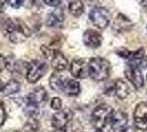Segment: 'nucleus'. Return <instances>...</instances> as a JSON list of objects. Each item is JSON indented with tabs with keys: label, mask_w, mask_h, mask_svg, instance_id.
Instances as JSON below:
<instances>
[{
	"label": "nucleus",
	"mask_w": 147,
	"mask_h": 132,
	"mask_svg": "<svg viewBox=\"0 0 147 132\" xmlns=\"http://www.w3.org/2000/svg\"><path fill=\"white\" fill-rule=\"evenodd\" d=\"M48 66L40 59H33L27 66V79L31 84L37 83L47 72Z\"/></svg>",
	"instance_id": "6"
},
{
	"label": "nucleus",
	"mask_w": 147,
	"mask_h": 132,
	"mask_svg": "<svg viewBox=\"0 0 147 132\" xmlns=\"http://www.w3.org/2000/svg\"><path fill=\"white\" fill-rule=\"evenodd\" d=\"M1 29L3 33L9 37L11 42H20L24 37L30 35V30L28 27L21 21L7 19L1 25Z\"/></svg>",
	"instance_id": "1"
},
{
	"label": "nucleus",
	"mask_w": 147,
	"mask_h": 132,
	"mask_svg": "<svg viewBox=\"0 0 147 132\" xmlns=\"http://www.w3.org/2000/svg\"><path fill=\"white\" fill-rule=\"evenodd\" d=\"M102 35L100 32L88 29L83 34V42L90 49H97L102 44Z\"/></svg>",
	"instance_id": "13"
},
{
	"label": "nucleus",
	"mask_w": 147,
	"mask_h": 132,
	"mask_svg": "<svg viewBox=\"0 0 147 132\" xmlns=\"http://www.w3.org/2000/svg\"><path fill=\"white\" fill-rule=\"evenodd\" d=\"M125 76L128 79V81L132 84L136 89H140L144 85V78L140 72V67L136 65L135 63L129 62V64H127L125 69Z\"/></svg>",
	"instance_id": "8"
},
{
	"label": "nucleus",
	"mask_w": 147,
	"mask_h": 132,
	"mask_svg": "<svg viewBox=\"0 0 147 132\" xmlns=\"http://www.w3.org/2000/svg\"><path fill=\"white\" fill-rule=\"evenodd\" d=\"M69 11L74 17H80L84 12V5L82 0H69Z\"/></svg>",
	"instance_id": "18"
},
{
	"label": "nucleus",
	"mask_w": 147,
	"mask_h": 132,
	"mask_svg": "<svg viewBox=\"0 0 147 132\" xmlns=\"http://www.w3.org/2000/svg\"><path fill=\"white\" fill-rule=\"evenodd\" d=\"M111 65L109 61L102 57H93L88 62V75L96 81H103L109 78Z\"/></svg>",
	"instance_id": "2"
},
{
	"label": "nucleus",
	"mask_w": 147,
	"mask_h": 132,
	"mask_svg": "<svg viewBox=\"0 0 147 132\" xmlns=\"http://www.w3.org/2000/svg\"><path fill=\"white\" fill-rule=\"evenodd\" d=\"M109 125H110L111 132H124L127 125V116L123 111H114L112 112L110 119H109Z\"/></svg>",
	"instance_id": "9"
},
{
	"label": "nucleus",
	"mask_w": 147,
	"mask_h": 132,
	"mask_svg": "<svg viewBox=\"0 0 147 132\" xmlns=\"http://www.w3.org/2000/svg\"><path fill=\"white\" fill-rule=\"evenodd\" d=\"M129 24H131V21H128L127 19H124V21H119V19H116L115 22H114V25L115 27H117L119 25V28H117L116 30H127L128 29V27H129Z\"/></svg>",
	"instance_id": "21"
},
{
	"label": "nucleus",
	"mask_w": 147,
	"mask_h": 132,
	"mask_svg": "<svg viewBox=\"0 0 147 132\" xmlns=\"http://www.w3.org/2000/svg\"><path fill=\"white\" fill-rule=\"evenodd\" d=\"M73 118V113L70 109L59 110L51 120V125L55 129V130H60V129H65L66 125H69V122L72 120Z\"/></svg>",
	"instance_id": "11"
},
{
	"label": "nucleus",
	"mask_w": 147,
	"mask_h": 132,
	"mask_svg": "<svg viewBox=\"0 0 147 132\" xmlns=\"http://www.w3.org/2000/svg\"><path fill=\"white\" fill-rule=\"evenodd\" d=\"M28 132H38L40 130V122L36 117H31L24 125Z\"/></svg>",
	"instance_id": "20"
},
{
	"label": "nucleus",
	"mask_w": 147,
	"mask_h": 132,
	"mask_svg": "<svg viewBox=\"0 0 147 132\" xmlns=\"http://www.w3.org/2000/svg\"><path fill=\"white\" fill-rule=\"evenodd\" d=\"M90 20L98 29H105L111 22L110 12L103 7H95L90 11Z\"/></svg>",
	"instance_id": "7"
},
{
	"label": "nucleus",
	"mask_w": 147,
	"mask_h": 132,
	"mask_svg": "<svg viewBox=\"0 0 147 132\" xmlns=\"http://www.w3.org/2000/svg\"><path fill=\"white\" fill-rule=\"evenodd\" d=\"M70 72L75 78H85L88 75V65L82 59H75L71 63Z\"/></svg>",
	"instance_id": "12"
},
{
	"label": "nucleus",
	"mask_w": 147,
	"mask_h": 132,
	"mask_svg": "<svg viewBox=\"0 0 147 132\" xmlns=\"http://www.w3.org/2000/svg\"><path fill=\"white\" fill-rule=\"evenodd\" d=\"M19 90H20V84L17 81H15V79H11L5 85V87H3L1 93L6 96H10L13 95V94H17Z\"/></svg>",
	"instance_id": "19"
},
{
	"label": "nucleus",
	"mask_w": 147,
	"mask_h": 132,
	"mask_svg": "<svg viewBox=\"0 0 147 132\" xmlns=\"http://www.w3.org/2000/svg\"><path fill=\"white\" fill-rule=\"evenodd\" d=\"M113 109L109 105H100L92 112V123L96 129H102L107 125Z\"/></svg>",
	"instance_id": "5"
},
{
	"label": "nucleus",
	"mask_w": 147,
	"mask_h": 132,
	"mask_svg": "<svg viewBox=\"0 0 147 132\" xmlns=\"http://www.w3.org/2000/svg\"><path fill=\"white\" fill-rule=\"evenodd\" d=\"M42 1L50 7H58L61 3V0H42Z\"/></svg>",
	"instance_id": "25"
},
{
	"label": "nucleus",
	"mask_w": 147,
	"mask_h": 132,
	"mask_svg": "<svg viewBox=\"0 0 147 132\" xmlns=\"http://www.w3.org/2000/svg\"><path fill=\"white\" fill-rule=\"evenodd\" d=\"M16 132H20V131H16Z\"/></svg>",
	"instance_id": "32"
},
{
	"label": "nucleus",
	"mask_w": 147,
	"mask_h": 132,
	"mask_svg": "<svg viewBox=\"0 0 147 132\" xmlns=\"http://www.w3.org/2000/svg\"><path fill=\"white\" fill-rule=\"evenodd\" d=\"M80 84L74 79H65L64 81V87H63V93L67 96H78L80 94Z\"/></svg>",
	"instance_id": "16"
},
{
	"label": "nucleus",
	"mask_w": 147,
	"mask_h": 132,
	"mask_svg": "<svg viewBox=\"0 0 147 132\" xmlns=\"http://www.w3.org/2000/svg\"><path fill=\"white\" fill-rule=\"evenodd\" d=\"M23 1L24 0H8V3L10 5V7L18 9V8H20L23 5Z\"/></svg>",
	"instance_id": "24"
},
{
	"label": "nucleus",
	"mask_w": 147,
	"mask_h": 132,
	"mask_svg": "<svg viewBox=\"0 0 147 132\" xmlns=\"http://www.w3.org/2000/svg\"><path fill=\"white\" fill-rule=\"evenodd\" d=\"M50 106H51V108L53 110L59 111V110H61V108H62V100L60 99L59 97H54V98L51 100Z\"/></svg>",
	"instance_id": "22"
},
{
	"label": "nucleus",
	"mask_w": 147,
	"mask_h": 132,
	"mask_svg": "<svg viewBox=\"0 0 147 132\" xmlns=\"http://www.w3.org/2000/svg\"><path fill=\"white\" fill-rule=\"evenodd\" d=\"M6 66H7V61H6V59L0 54V73L5 69Z\"/></svg>",
	"instance_id": "26"
},
{
	"label": "nucleus",
	"mask_w": 147,
	"mask_h": 132,
	"mask_svg": "<svg viewBox=\"0 0 147 132\" xmlns=\"http://www.w3.org/2000/svg\"><path fill=\"white\" fill-rule=\"evenodd\" d=\"M47 101V93L44 88L38 87L33 91H31L27 97V105L28 110H30V116L36 117V115L39 113V107L44 105Z\"/></svg>",
	"instance_id": "4"
},
{
	"label": "nucleus",
	"mask_w": 147,
	"mask_h": 132,
	"mask_svg": "<svg viewBox=\"0 0 147 132\" xmlns=\"http://www.w3.org/2000/svg\"><path fill=\"white\" fill-rule=\"evenodd\" d=\"M5 3H6V0H0V13H1V12H2V10H3Z\"/></svg>",
	"instance_id": "27"
},
{
	"label": "nucleus",
	"mask_w": 147,
	"mask_h": 132,
	"mask_svg": "<svg viewBox=\"0 0 147 132\" xmlns=\"http://www.w3.org/2000/svg\"><path fill=\"white\" fill-rule=\"evenodd\" d=\"M134 125L137 130H147V103H140L134 111Z\"/></svg>",
	"instance_id": "10"
},
{
	"label": "nucleus",
	"mask_w": 147,
	"mask_h": 132,
	"mask_svg": "<svg viewBox=\"0 0 147 132\" xmlns=\"http://www.w3.org/2000/svg\"><path fill=\"white\" fill-rule=\"evenodd\" d=\"M54 132H67L65 129H60V130H55Z\"/></svg>",
	"instance_id": "30"
},
{
	"label": "nucleus",
	"mask_w": 147,
	"mask_h": 132,
	"mask_svg": "<svg viewBox=\"0 0 147 132\" xmlns=\"http://www.w3.org/2000/svg\"><path fill=\"white\" fill-rule=\"evenodd\" d=\"M41 53L48 61H50L51 66L55 71L62 72L67 67L69 62H67L66 57L61 52L57 51V50H54L52 47H49V46L42 45L41 46Z\"/></svg>",
	"instance_id": "3"
},
{
	"label": "nucleus",
	"mask_w": 147,
	"mask_h": 132,
	"mask_svg": "<svg viewBox=\"0 0 147 132\" xmlns=\"http://www.w3.org/2000/svg\"><path fill=\"white\" fill-rule=\"evenodd\" d=\"M111 90H112V94L117 96L119 99H125L129 95V87L122 79H116L114 81V84L111 87Z\"/></svg>",
	"instance_id": "14"
},
{
	"label": "nucleus",
	"mask_w": 147,
	"mask_h": 132,
	"mask_svg": "<svg viewBox=\"0 0 147 132\" xmlns=\"http://www.w3.org/2000/svg\"><path fill=\"white\" fill-rule=\"evenodd\" d=\"M63 20H64L63 10L61 8H55L53 11L49 12V15L47 17V24L50 27H55L60 23H62Z\"/></svg>",
	"instance_id": "15"
},
{
	"label": "nucleus",
	"mask_w": 147,
	"mask_h": 132,
	"mask_svg": "<svg viewBox=\"0 0 147 132\" xmlns=\"http://www.w3.org/2000/svg\"><path fill=\"white\" fill-rule=\"evenodd\" d=\"M95 132H103V131H102V129H97Z\"/></svg>",
	"instance_id": "31"
},
{
	"label": "nucleus",
	"mask_w": 147,
	"mask_h": 132,
	"mask_svg": "<svg viewBox=\"0 0 147 132\" xmlns=\"http://www.w3.org/2000/svg\"><path fill=\"white\" fill-rule=\"evenodd\" d=\"M6 118H7V113H6L5 106H3V103L0 101V127H2V125L5 123Z\"/></svg>",
	"instance_id": "23"
},
{
	"label": "nucleus",
	"mask_w": 147,
	"mask_h": 132,
	"mask_svg": "<svg viewBox=\"0 0 147 132\" xmlns=\"http://www.w3.org/2000/svg\"><path fill=\"white\" fill-rule=\"evenodd\" d=\"M142 6L144 8V10L147 12V0H143V1H142Z\"/></svg>",
	"instance_id": "28"
},
{
	"label": "nucleus",
	"mask_w": 147,
	"mask_h": 132,
	"mask_svg": "<svg viewBox=\"0 0 147 132\" xmlns=\"http://www.w3.org/2000/svg\"><path fill=\"white\" fill-rule=\"evenodd\" d=\"M64 78H62L59 74L54 73L51 75L49 83H50V86L51 88L57 91V93H63V87H64Z\"/></svg>",
	"instance_id": "17"
},
{
	"label": "nucleus",
	"mask_w": 147,
	"mask_h": 132,
	"mask_svg": "<svg viewBox=\"0 0 147 132\" xmlns=\"http://www.w3.org/2000/svg\"><path fill=\"white\" fill-rule=\"evenodd\" d=\"M3 87H5V84H3V81L0 79V93L2 91V89H3Z\"/></svg>",
	"instance_id": "29"
}]
</instances>
